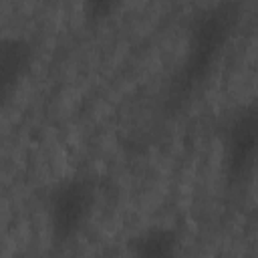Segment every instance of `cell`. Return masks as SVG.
Wrapping results in <instances>:
<instances>
[{
    "label": "cell",
    "instance_id": "6da1fadb",
    "mask_svg": "<svg viewBox=\"0 0 258 258\" xmlns=\"http://www.w3.org/2000/svg\"><path fill=\"white\" fill-rule=\"evenodd\" d=\"M238 20L240 6L230 2L212 4L198 12L189 26L183 54L165 89L163 107L167 111H179L206 85L220 62Z\"/></svg>",
    "mask_w": 258,
    "mask_h": 258
},
{
    "label": "cell",
    "instance_id": "7a4b0ae2",
    "mask_svg": "<svg viewBox=\"0 0 258 258\" xmlns=\"http://www.w3.org/2000/svg\"><path fill=\"white\" fill-rule=\"evenodd\" d=\"M97 204V183L87 175H73L58 181L46 200L50 236L56 244L69 242L81 232Z\"/></svg>",
    "mask_w": 258,
    "mask_h": 258
},
{
    "label": "cell",
    "instance_id": "3957f363",
    "mask_svg": "<svg viewBox=\"0 0 258 258\" xmlns=\"http://www.w3.org/2000/svg\"><path fill=\"white\" fill-rule=\"evenodd\" d=\"M258 163V97L238 107L222 129V165L230 185L244 183Z\"/></svg>",
    "mask_w": 258,
    "mask_h": 258
},
{
    "label": "cell",
    "instance_id": "277c9868",
    "mask_svg": "<svg viewBox=\"0 0 258 258\" xmlns=\"http://www.w3.org/2000/svg\"><path fill=\"white\" fill-rule=\"evenodd\" d=\"M32 62V44L22 36H4L0 42V83L8 97Z\"/></svg>",
    "mask_w": 258,
    "mask_h": 258
},
{
    "label": "cell",
    "instance_id": "5b68a950",
    "mask_svg": "<svg viewBox=\"0 0 258 258\" xmlns=\"http://www.w3.org/2000/svg\"><path fill=\"white\" fill-rule=\"evenodd\" d=\"M179 236L173 228L151 226L129 240V258H177Z\"/></svg>",
    "mask_w": 258,
    "mask_h": 258
}]
</instances>
